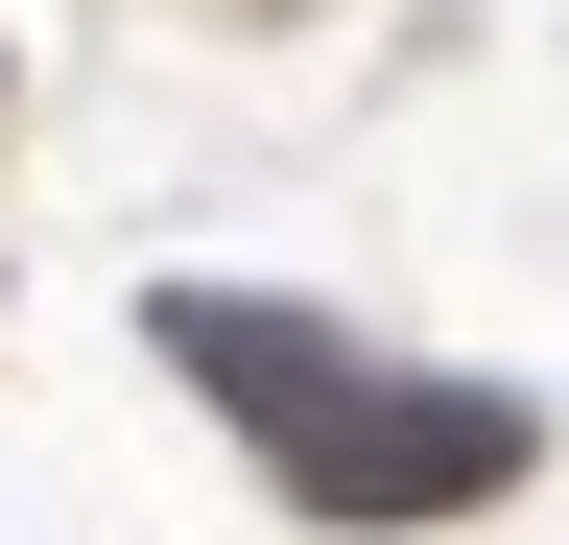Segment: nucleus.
<instances>
[{"instance_id": "1", "label": "nucleus", "mask_w": 569, "mask_h": 545, "mask_svg": "<svg viewBox=\"0 0 569 545\" xmlns=\"http://www.w3.org/2000/svg\"><path fill=\"white\" fill-rule=\"evenodd\" d=\"M142 332H167L213 403H261V451H284L309 522H475L498 474H522V403H498V380H356L309 309H238V285L190 309V285H167Z\"/></svg>"}]
</instances>
